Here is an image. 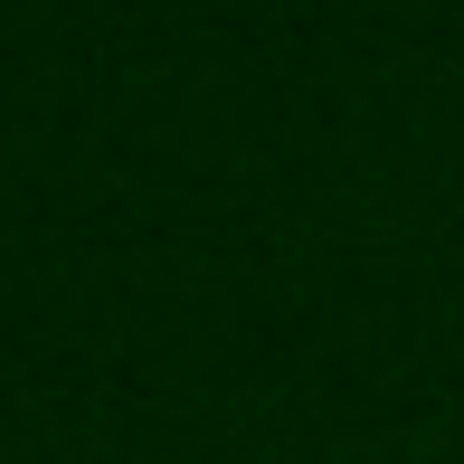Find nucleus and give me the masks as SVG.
<instances>
[]
</instances>
